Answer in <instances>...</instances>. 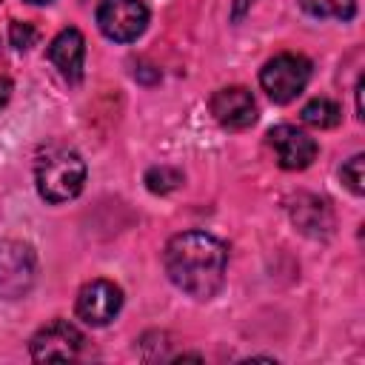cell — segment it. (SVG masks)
<instances>
[{"instance_id":"obj_19","label":"cell","mask_w":365,"mask_h":365,"mask_svg":"<svg viewBox=\"0 0 365 365\" xmlns=\"http://www.w3.org/2000/svg\"><path fill=\"white\" fill-rule=\"evenodd\" d=\"M26 3H34V6H43V3H51V0H26Z\"/></svg>"},{"instance_id":"obj_15","label":"cell","mask_w":365,"mask_h":365,"mask_svg":"<svg viewBox=\"0 0 365 365\" xmlns=\"http://www.w3.org/2000/svg\"><path fill=\"white\" fill-rule=\"evenodd\" d=\"M362 165H365V157H362V154H354V157L339 168L342 182H345L356 197L365 194V171H362Z\"/></svg>"},{"instance_id":"obj_17","label":"cell","mask_w":365,"mask_h":365,"mask_svg":"<svg viewBox=\"0 0 365 365\" xmlns=\"http://www.w3.org/2000/svg\"><path fill=\"white\" fill-rule=\"evenodd\" d=\"M251 3H254V0H234V11H231V17H234V20H240V17L251 9Z\"/></svg>"},{"instance_id":"obj_5","label":"cell","mask_w":365,"mask_h":365,"mask_svg":"<svg viewBox=\"0 0 365 365\" xmlns=\"http://www.w3.org/2000/svg\"><path fill=\"white\" fill-rule=\"evenodd\" d=\"M37 259L31 245L20 240L0 242V299H20L34 282Z\"/></svg>"},{"instance_id":"obj_16","label":"cell","mask_w":365,"mask_h":365,"mask_svg":"<svg viewBox=\"0 0 365 365\" xmlns=\"http://www.w3.org/2000/svg\"><path fill=\"white\" fill-rule=\"evenodd\" d=\"M9 40H11V46H14L17 51H26V48L34 46V40H37V29L29 26V23L14 20V23L9 26Z\"/></svg>"},{"instance_id":"obj_10","label":"cell","mask_w":365,"mask_h":365,"mask_svg":"<svg viewBox=\"0 0 365 365\" xmlns=\"http://www.w3.org/2000/svg\"><path fill=\"white\" fill-rule=\"evenodd\" d=\"M48 60L60 68V74L68 83H77L83 77V63H86V40L80 34V29L68 26L63 29L51 43H48Z\"/></svg>"},{"instance_id":"obj_2","label":"cell","mask_w":365,"mask_h":365,"mask_svg":"<svg viewBox=\"0 0 365 365\" xmlns=\"http://www.w3.org/2000/svg\"><path fill=\"white\" fill-rule=\"evenodd\" d=\"M37 194L46 202H68L83 191L86 163L71 148H46L34 165Z\"/></svg>"},{"instance_id":"obj_13","label":"cell","mask_w":365,"mask_h":365,"mask_svg":"<svg viewBox=\"0 0 365 365\" xmlns=\"http://www.w3.org/2000/svg\"><path fill=\"white\" fill-rule=\"evenodd\" d=\"M302 11L319 20H351L356 11V0H299Z\"/></svg>"},{"instance_id":"obj_9","label":"cell","mask_w":365,"mask_h":365,"mask_svg":"<svg viewBox=\"0 0 365 365\" xmlns=\"http://www.w3.org/2000/svg\"><path fill=\"white\" fill-rule=\"evenodd\" d=\"M211 114H214V120L222 128L242 131V128L254 125V120H257V103H254V97H251L248 88L228 86V88L214 91V97H211Z\"/></svg>"},{"instance_id":"obj_3","label":"cell","mask_w":365,"mask_h":365,"mask_svg":"<svg viewBox=\"0 0 365 365\" xmlns=\"http://www.w3.org/2000/svg\"><path fill=\"white\" fill-rule=\"evenodd\" d=\"M308 80H311V63H308L302 54H291V51L271 57V60L262 66V71H259V86H262V91H265L274 103H279V106L297 100V97L305 91Z\"/></svg>"},{"instance_id":"obj_11","label":"cell","mask_w":365,"mask_h":365,"mask_svg":"<svg viewBox=\"0 0 365 365\" xmlns=\"http://www.w3.org/2000/svg\"><path fill=\"white\" fill-rule=\"evenodd\" d=\"M288 211H291L294 225L308 237H328L334 228V214H331L328 202L314 194H297L291 200Z\"/></svg>"},{"instance_id":"obj_14","label":"cell","mask_w":365,"mask_h":365,"mask_svg":"<svg viewBox=\"0 0 365 365\" xmlns=\"http://www.w3.org/2000/svg\"><path fill=\"white\" fill-rule=\"evenodd\" d=\"M182 182V174L177 168H168V165H154L145 171V185L151 194H168L174 191L177 185Z\"/></svg>"},{"instance_id":"obj_1","label":"cell","mask_w":365,"mask_h":365,"mask_svg":"<svg viewBox=\"0 0 365 365\" xmlns=\"http://www.w3.org/2000/svg\"><path fill=\"white\" fill-rule=\"evenodd\" d=\"M168 279L194 299H211L220 294L228 268L225 245L205 231L174 234L163 251Z\"/></svg>"},{"instance_id":"obj_7","label":"cell","mask_w":365,"mask_h":365,"mask_svg":"<svg viewBox=\"0 0 365 365\" xmlns=\"http://www.w3.org/2000/svg\"><path fill=\"white\" fill-rule=\"evenodd\" d=\"M83 334L77 331V325L66 322V319H54L46 328H40L31 336V359L34 362H46V359H74L83 351Z\"/></svg>"},{"instance_id":"obj_6","label":"cell","mask_w":365,"mask_h":365,"mask_svg":"<svg viewBox=\"0 0 365 365\" xmlns=\"http://www.w3.org/2000/svg\"><path fill=\"white\" fill-rule=\"evenodd\" d=\"M123 308V291L108 279H91L77 294V317L86 325L103 328L108 325Z\"/></svg>"},{"instance_id":"obj_4","label":"cell","mask_w":365,"mask_h":365,"mask_svg":"<svg viewBox=\"0 0 365 365\" xmlns=\"http://www.w3.org/2000/svg\"><path fill=\"white\" fill-rule=\"evenodd\" d=\"M97 26L114 43L137 40L148 26V9L143 0H100Z\"/></svg>"},{"instance_id":"obj_12","label":"cell","mask_w":365,"mask_h":365,"mask_svg":"<svg viewBox=\"0 0 365 365\" xmlns=\"http://www.w3.org/2000/svg\"><path fill=\"white\" fill-rule=\"evenodd\" d=\"M339 120H342V111L328 97H314L302 106V123H308L314 128H334V125H339Z\"/></svg>"},{"instance_id":"obj_18","label":"cell","mask_w":365,"mask_h":365,"mask_svg":"<svg viewBox=\"0 0 365 365\" xmlns=\"http://www.w3.org/2000/svg\"><path fill=\"white\" fill-rule=\"evenodd\" d=\"M9 97H11V83L6 77H0V108L9 103Z\"/></svg>"},{"instance_id":"obj_8","label":"cell","mask_w":365,"mask_h":365,"mask_svg":"<svg viewBox=\"0 0 365 365\" xmlns=\"http://www.w3.org/2000/svg\"><path fill=\"white\" fill-rule=\"evenodd\" d=\"M268 145L285 171H302L317 160V140L297 125H274L268 131Z\"/></svg>"}]
</instances>
